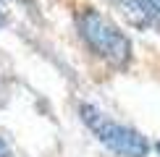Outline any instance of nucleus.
<instances>
[{
    "instance_id": "nucleus-1",
    "label": "nucleus",
    "mask_w": 160,
    "mask_h": 157,
    "mask_svg": "<svg viewBox=\"0 0 160 157\" xmlns=\"http://www.w3.org/2000/svg\"><path fill=\"white\" fill-rule=\"evenodd\" d=\"M76 31L87 47L113 68H126L131 63V39L105 13L95 8H82L76 13Z\"/></svg>"
},
{
    "instance_id": "nucleus-4",
    "label": "nucleus",
    "mask_w": 160,
    "mask_h": 157,
    "mask_svg": "<svg viewBox=\"0 0 160 157\" xmlns=\"http://www.w3.org/2000/svg\"><path fill=\"white\" fill-rule=\"evenodd\" d=\"M0 157H13V152H11V147H8V141L0 136Z\"/></svg>"
},
{
    "instance_id": "nucleus-8",
    "label": "nucleus",
    "mask_w": 160,
    "mask_h": 157,
    "mask_svg": "<svg viewBox=\"0 0 160 157\" xmlns=\"http://www.w3.org/2000/svg\"><path fill=\"white\" fill-rule=\"evenodd\" d=\"M155 149H158V152H160V141H158V144H155Z\"/></svg>"
},
{
    "instance_id": "nucleus-5",
    "label": "nucleus",
    "mask_w": 160,
    "mask_h": 157,
    "mask_svg": "<svg viewBox=\"0 0 160 157\" xmlns=\"http://www.w3.org/2000/svg\"><path fill=\"white\" fill-rule=\"evenodd\" d=\"M147 5H150V8L158 13V18H160V0H147Z\"/></svg>"
},
{
    "instance_id": "nucleus-2",
    "label": "nucleus",
    "mask_w": 160,
    "mask_h": 157,
    "mask_svg": "<svg viewBox=\"0 0 160 157\" xmlns=\"http://www.w3.org/2000/svg\"><path fill=\"white\" fill-rule=\"evenodd\" d=\"M79 118L84 121V126L97 136V141L102 147H108L113 155L118 157H147L150 155V141L139 134L137 128L126 126V123H118L108 118L100 107L84 102L79 105Z\"/></svg>"
},
{
    "instance_id": "nucleus-3",
    "label": "nucleus",
    "mask_w": 160,
    "mask_h": 157,
    "mask_svg": "<svg viewBox=\"0 0 160 157\" xmlns=\"http://www.w3.org/2000/svg\"><path fill=\"white\" fill-rule=\"evenodd\" d=\"M118 8V13L137 29H150V26H160L158 13L147 5V0H110Z\"/></svg>"
},
{
    "instance_id": "nucleus-7",
    "label": "nucleus",
    "mask_w": 160,
    "mask_h": 157,
    "mask_svg": "<svg viewBox=\"0 0 160 157\" xmlns=\"http://www.w3.org/2000/svg\"><path fill=\"white\" fill-rule=\"evenodd\" d=\"M0 3H18V0H0Z\"/></svg>"
},
{
    "instance_id": "nucleus-6",
    "label": "nucleus",
    "mask_w": 160,
    "mask_h": 157,
    "mask_svg": "<svg viewBox=\"0 0 160 157\" xmlns=\"http://www.w3.org/2000/svg\"><path fill=\"white\" fill-rule=\"evenodd\" d=\"M3 26H8V13L0 8V29H3Z\"/></svg>"
}]
</instances>
